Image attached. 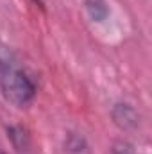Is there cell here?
I'll return each mask as SVG.
<instances>
[{
    "label": "cell",
    "instance_id": "6da1fadb",
    "mask_svg": "<svg viewBox=\"0 0 152 154\" xmlns=\"http://www.w3.org/2000/svg\"><path fill=\"white\" fill-rule=\"evenodd\" d=\"M0 90L9 102L20 108L27 106L36 95L34 81L5 45H0Z\"/></svg>",
    "mask_w": 152,
    "mask_h": 154
},
{
    "label": "cell",
    "instance_id": "277c9868",
    "mask_svg": "<svg viewBox=\"0 0 152 154\" xmlns=\"http://www.w3.org/2000/svg\"><path fill=\"white\" fill-rule=\"evenodd\" d=\"M0 154H5V152H4V151H0Z\"/></svg>",
    "mask_w": 152,
    "mask_h": 154
},
{
    "label": "cell",
    "instance_id": "7a4b0ae2",
    "mask_svg": "<svg viewBox=\"0 0 152 154\" xmlns=\"http://www.w3.org/2000/svg\"><path fill=\"white\" fill-rule=\"evenodd\" d=\"M86 9H88L90 16L97 22H100L108 16V5L104 0H86Z\"/></svg>",
    "mask_w": 152,
    "mask_h": 154
},
{
    "label": "cell",
    "instance_id": "3957f363",
    "mask_svg": "<svg viewBox=\"0 0 152 154\" xmlns=\"http://www.w3.org/2000/svg\"><path fill=\"white\" fill-rule=\"evenodd\" d=\"M7 133H9V138L13 140L14 147H18V149H23V147H25V143H27V134H25V131H23L22 127H11Z\"/></svg>",
    "mask_w": 152,
    "mask_h": 154
}]
</instances>
